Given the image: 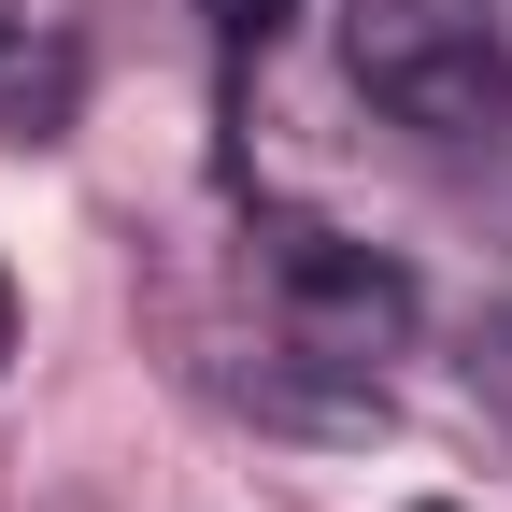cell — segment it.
<instances>
[{"label":"cell","instance_id":"cell-1","mask_svg":"<svg viewBox=\"0 0 512 512\" xmlns=\"http://www.w3.org/2000/svg\"><path fill=\"white\" fill-rule=\"evenodd\" d=\"M342 72L370 114L470 143L512 114V0H356L342 15Z\"/></svg>","mask_w":512,"mask_h":512},{"label":"cell","instance_id":"cell-2","mask_svg":"<svg viewBox=\"0 0 512 512\" xmlns=\"http://www.w3.org/2000/svg\"><path fill=\"white\" fill-rule=\"evenodd\" d=\"M271 285H285L299 356H328V370H370L384 342L413 328V271L370 256V242H328V228H285V242H271Z\"/></svg>","mask_w":512,"mask_h":512},{"label":"cell","instance_id":"cell-3","mask_svg":"<svg viewBox=\"0 0 512 512\" xmlns=\"http://www.w3.org/2000/svg\"><path fill=\"white\" fill-rule=\"evenodd\" d=\"M470 399L512 427V313H484V328H470Z\"/></svg>","mask_w":512,"mask_h":512},{"label":"cell","instance_id":"cell-4","mask_svg":"<svg viewBox=\"0 0 512 512\" xmlns=\"http://www.w3.org/2000/svg\"><path fill=\"white\" fill-rule=\"evenodd\" d=\"M200 15H214V29H228V43H271V29H285V15H299V0H200Z\"/></svg>","mask_w":512,"mask_h":512},{"label":"cell","instance_id":"cell-5","mask_svg":"<svg viewBox=\"0 0 512 512\" xmlns=\"http://www.w3.org/2000/svg\"><path fill=\"white\" fill-rule=\"evenodd\" d=\"M0 356H15V285H0Z\"/></svg>","mask_w":512,"mask_h":512},{"label":"cell","instance_id":"cell-6","mask_svg":"<svg viewBox=\"0 0 512 512\" xmlns=\"http://www.w3.org/2000/svg\"><path fill=\"white\" fill-rule=\"evenodd\" d=\"M413 512H441V498H413Z\"/></svg>","mask_w":512,"mask_h":512}]
</instances>
